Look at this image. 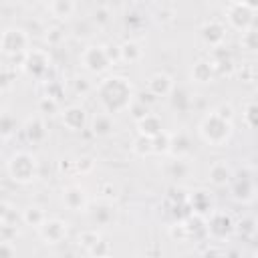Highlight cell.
<instances>
[{"instance_id":"f1b7e54d","label":"cell","mask_w":258,"mask_h":258,"mask_svg":"<svg viewBox=\"0 0 258 258\" xmlns=\"http://www.w3.org/2000/svg\"><path fill=\"white\" fill-rule=\"evenodd\" d=\"M131 151L139 157H145V155H151L153 153V141L149 137H143V135H137L131 143Z\"/></svg>"},{"instance_id":"ffe728a7","label":"cell","mask_w":258,"mask_h":258,"mask_svg":"<svg viewBox=\"0 0 258 258\" xmlns=\"http://www.w3.org/2000/svg\"><path fill=\"white\" fill-rule=\"evenodd\" d=\"M187 204L191 208V214L194 216H210L214 212V204H212V196L206 191V189H196L187 196Z\"/></svg>"},{"instance_id":"7402d4cb","label":"cell","mask_w":258,"mask_h":258,"mask_svg":"<svg viewBox=\"0 0 258 258\" xmlns=\"http://www.w3.org/2000/svg\"><path fill=\"white\" fill-rule=\"evenodd\" d=\"M191 153V141L189 135L185 131H177L171 133V147H169V155L173 159H185Z\"/></svg>"},{"instance_id":"4fadbf2b","label":"cell","mask_w":258,"mask_h":258,"mask_svg":"<svg viewBox=\"0 0 258 258\" xmlns=\"http://www.w3.org/2000/svg\"><path fill=\"white\" fill-rule=\"evenodd\" d=\"M60 198H62L64 208L71 210V212L79 214V212H87L89 210V196L81 185L71 183V185L62 187V196Z\"/></svg>"},{"instance_id":"d4e9b609","label":"cell","mask_w":258,"mask_h":258,"mask_svg":"<svg viewBox=\"0 0 258 258\" xmlns=\"http://www.w3.org/2000/svg\"><path fill=\"white\" fill-rule=\"evenodd\" d=\"M79 246L91 256V252L103 242V236H101V232L99 230H83L81 234H79Z\"/></svg>"},{"instance_id":"9c48e42d","label":"cell","mask_w":258,"mask_h":258,"mask_svg":"<svg viewBox=\"0 0 258 258\" xmlns=\"http://www.w3.org/2000/svg\"><path fill=\"white\" fill-rule=\"evenodd\" d=\"M38 238L46 244V246H58L67 240L69 236V224L60 218H48L38 230H36Z\"/></svg>"},{"instance_id":"5bb4252c","label":"cell","mask_w":258,"mask_h":258,"mask_svg":"<svg viewBox=\"0 0 258 258\" xmlns=\"http://www.w3.org/2000/svg\"><path fill=\"white\" fill-rule=\"evenodd\" d=\"M147 91H149V95H153V97L167 99V97L173 95L175 83H173V79H171L167 73H153V75L147 79Z\"/></svg>"},{"instance_id":"5b68a950","label":"cell","mask_w":258,"mask_h":258,"mask_svg":"<svg viewBox=\"0 0 258 258\" xmlns=\"http://www.w3.org/2000/svg\"><path fill=\"white\" fill-rule=\"evenodd\" d=\"M79 62L91 75H103L113 67V60L107 52V44H87L79 56Z\"/></svg>"},{"instance_id":"836d02e7","label":"cell","mask_w":258,"mask_h":258,"mask_svg":"<svg viewBox=\"0 0 258 258\" xmlns=\"http://www.w3.org/2000/svg\"><path fill=\"white\" fill-rule=\"evenodd\" d=\"M242 117H244V123H246L248 127L258 129V103H248V105L244 107Z\"/></svg>"},{"instance_id":"ba28073f","label":"cell","mask_w":258,"mask_h":258,"mask_svg":"<svg viewBox=\"0 0 258 258\" xmlns=\"http://www.w3.org/2000/svg\"><path fill=\"white\" fill-rule=\"evenodd\" d=\"M206 230H208V238H212L216 242H224L234 234L236 224L228 212L214 210L210 216H206Z\"/></svg>"},{"instance_id":"30bf717a","label":"cell","mask_w":258,"mask_h":258,"mask_svg":"<svg viewBox=\"0 0 258 258\" xmlns=\"http://www.w3.org/2000/svg\"><path fill=\"white\" fill-rule=\"evenodd\" d=\"M230 196L238 204H250L256 198V181L250 173H234V179L230 181Z\"/></svg>"},{"instance_id":"d6986e66","label":"cell","mask_w":258,"mask_h":258,"mask_svg":"<svg viewBox=\"0 0 258 258\" xmlns=\"http://www.w3.org/2000/svg\"><path fill=\"white\" fill-rule=\"evenodd\" d=\"M135 129H137V135H143V137H157L161 131H163V121L159 115L155 113H147L139 119H135Z\"/></svg>"},{"instance_id":"484cf974","label":"cell","mask_w":258,"mask_h":258,"mask_svg":"<svg viewBox=\"0 0 258 258\" xmlns=\"http://www.w3.org/2000/svg\"><path fill=\"white\" fill-rule=\"evenodd\" d=\"M91 218H93L95 224H99V226H107V224L113 222V218H115V210H113L107 202H103V204H99L95 210H91Z\"/></svg>"},{"instance_id":"8d00e7d4","label":"cell","mask_w":258,"mask_h":258,"mask_svg":"<svg viewBox=\"0 0 258 258\" xmlns=\"http://www.w3.org/2000/svg\"><path fill=\"white\" fill-rule=\"evenodd\" d=\"M16 256V246L12 242L2 240L0 242V258H14Z\"/></svg>"},{"instance_id":"f35d334b","label":"cell","mask_w":258,"mask_h":258,"mask_svg":"<svg viewBox=\"0 0 258 258\" xmlns=\"http://www.w3.org/2000/svg\"><path fill=\"white\" fill-rule=\"evenodd\" d=\"M101 258H115L113 254H107V256H101Z\"/></svg>"},{"instance_id":"d6a6232c","label":"cell","mask_w":258,"mask_h":258,"mask_svg":"<svg viewBox=\"0 0 258 258\" xmlns=\"http://www.w3.org/2000/svg\"><path fill=\"white\" fill-rule=\"evenodd\" d=\"M38 113H40L42 117H44V115H54V113H58V101L52 99V97H48V95L40 97V99H38Z\"/></svg>"},{"instance_id":"2e32d148","label":"cell","mask_w":258,"mask_h":258,"mask_svg":"<svg viewBox=\"0 0 258 258\" xmlns=\"http://www.w3.org/2000/svg\"><path fill=\"white\" fill-rule=\"evenodd\" d=\"M234 169H232V165L226 161V159H218V161H214L212 165H210V169H208V179H210V183L214 185V187H226V185H230V181L234 179Z\"/></svg>"},{"instance_id":"7a4b0ae2","label":"cell","mask_w":258,"mask_h":258,"mask_svg":"<svg viewBox=\"0 0 258 258\" xmlns=\"http://www.w3.org/2000/svg\"><path fill=\"white\" fill-rule=\"evenodd\" d=\"M200 137L214 147H224L232 133H234V123H232V109L228 107H218L206 113L198 125Z\"/></svg>"},{"instance_id":"d590c367","label":"cell","mask_w":258,"mask_h":258,"mask_svg":"<svg viewBox=\"0 0 258 258\" xmlns=\"http://www.w3.org/2000/svg\"><path fill=\"white\" fill-rule=\"evenodd\" d=\"M75 165H77V169L81 171V173H91L93 169H95V159L93 157H79L77 161H75Z\"/></svg>"},{"instance_id":"4dcf8cb0","label":"cell","mask_w":258,"mask_h":258,"mask_svg":"<svg viewBox=\"0 0 258 258\" xmlns=\"http://www.w3.org/2000/svg\"><path fill=\"white\" fill-rule=\"evenodd\" d=\"M93 20H95L97 28L107 26V24L113 20V12H111V8H109L107 4H99V6L93 10Z\"/></svg>"},{"instance_id":"8992f818","label":"cell","mask_w":258,"mask_h":258,"mask_svg":"<svg viewBox=\"0 0 258 258\" xmlns=\"http://www.w3.org/2000/svg\"><path fill=\"white\" fill-rule=\"evenodd\" d=\"M20 69L34 81H46V75L52 69V56L46 48H30L24 54Z\"/></svg>"},{"instance_id":"ac0fdd59","label":"cell","mask_w":258,"mask_h":258,"mask_svg":"<svg viewBox=\"0 0 258 258\" xmlns=\"http://www.w3.org/2000/svg\"><path fill=\"white\" fill-rule=\"evenodd\" d=\"M89 129H91V133H93L95 137H101V139L111 137L113 131H115V119H113V115L107 113V111L95 113V115L91 117V121H89Z\"/></svg>"},{"instance_id":"cb8c5ba5","label":"cell","mask_w":258,"mask_h":258,"mask_svg":"<svg viewBox=\"0 0 258 258\" xmlns=\"http://www.w3.org/2000/svg\"><path fill=\"white\" fill-rule=\"evenodd\" d=\"M119 52H121V62L127 64H135L143 58V46L137 40H125L119 44Z\"/></svg>"},{"instance_id":"f546056e","label":"cell","mask_w":258,"mask_h":258,"mask_svg":"<svg viewBox=\"0 0 258 258\" xmlns=\"http://www.w3.org/2000/svg\"><path fill=\"white\" fill-rule=\"evenodd\" d=\"M153 141V153H157V155H165V153H169V147H171V133L169 131H161L157 137H153L151 139Z\"/></svg>"},{"instance_id":"e0dca14e","label":"cell","mask_w":258,"mask_h":258,"mask_svg":"<svg viewBox=\"0 0 258 258\" xmlns=\"http://www.w3.org/2000/svg\"><path fill=\"white\" fill-rule=\"evenodd\" d=\"M218 77V71H216V64L214 60H208V58H200L191 64L189 69V79L198 85H208V83H214V79Z\"/></svg>"},{"instance_id":"7c38bea8","label":"cell","mask_w":258,"mask_h":258,"mask_svg":"<svg viewBox=\"0 0 258 258\" xmlns=\"http://www.w3.org/2000/svg\"><path fill=\"white\" fill-rule=\"evenodd\" d=\"M89 121L91 119H89L85 107H81V105H69V107H64L60 111V123H62V127L69 129V131H73V133L83 131L89 125Z\"/></svg>"},{"instance_id":"603a6c76","label":"cell","mask_w":258,"mask_h":258,"mask_svg":"<svg viewBox=\"0 0 258 258\" xmlns=\"http://www.w3.org/2000/svg\"><path fill=\"white\" fill-rule=\"evenodd\" d=\"M46 10L56 20H69L75 14L77 4L73 0H50V2H46Z\"/></svg>"},{"instance_id":"44dd1931","label":"cell","mask_w":258,"mask_h":258,"mask_svg":"<svg viewBox=\"0 0 258 258\" xmlns=\"http://www.w3.org/2000/svg\"><path fill=\"white\" fill-rule=\"evenodd\" d=\"M20 218H22V224H24V226H30V228H34V230H38V228L48 220L44 208L38 206V204H30V206L22 208V210H20Z\"/></svg>"},{"instance_id":"4316f807","label":"cell","mask_w":258,"mask_h":258,"mask_svg":"<svg viewBox=\"0 0 258 258\" xmlns=\"http://www.w3.org/2000/svg\"><path fill=\"white\" fill-rule=\"evenodd\" d=\"M240 46L246 52H258V26L256 24L240 34Z\"/></svg>"},{"instance_id":"83f0119b","label":"cell","mask_w":258,"mask_h":258,"mask_svg":"<svg viewBox=\"0 0 258 258\" xmlns=\"http://www.w3.org/2000/svg\"><path fill=\"white\" fill-rule=\"evenodd\" d=\"M16 117H12L8 111H4L2 113V117H0V135H2V139L4 141H8L14 133H16Z\"/></svg>"},{"instance_id":"9a60e30c","label":"cell","mask_w":258,"mask_h":258,"mask_svg":"<svg viewBox=\"0 0 258 258\" xmlns=\"http://www.w3.org/2000/svg\"><path fill=\"white\" fill-rule=\"evenodd\" d=\"M22 131H24V137L32 143V145H38V143H44V139L48 137V129H46V121L42 115H32L26 119V123L22 125Z\"/></svg>"},{"instance_id":"e575fe53","label":"cell","mask_w":258,"mask_h":258,"mask_svg":"<svg viewBox=\"0 0 258 258\" xmlns=\"http://www.w3.org/2000/svg\"><path fill=\"white\" fill-rule=\"evenodd\" d=\"M14 208L8 204V202H2V210H0V224H12V226H16V220H20L22 222V218H20V214H16V212H12Z\"/></svg>"},{"instance_id":"277c9868","label":"cell","mask_w":258,"mask_h":258,"mask_svg":"<svg viewBox=\"0 0 258 258\" xmlns=\"http://www.w3.org/2000/svg\"><path fill=\"white\" fill-rule=\"evenodd\" d=\"M0 50L4 56H24L30 50V34L22 26H6L0 34Z\"/></svg>"},{"instance_id":"8fae6325","label":"cell","mask_w":258,"mask_h":258,"mask_svg":"<svg viewBox=\"0 0 258 258\" xmlns=\"http://www.w3.org/2000/svg\"><path fill=\"white\" fill-rule=\"evenodd\" d=\"M200 36H202L204 44H208L210 48H222L226 42V24L216 18L206 20L200 28Z\"/></svg>"},{"instance_id":"1f68e13d","label":"cell","mask_w":258,"mask_h":258,"mask_svg":"<svg viewBox=\"0 0 258 258\" xmlns=\"http://www.w3.org/2000/svg\"><path fill=\"white\" fill-rule=\"evenodd\" d=\"M64 36H67V34H64V30H62L58 24L44 28V40H46L48 46H58V44L64 40Z\"/></svg>"},{"instance_id":"52a82bcc","label":"cell","mask_w":258,"mask_h":258,"mask_svg":"<svg viewBox=\"0 0 258 258\" xmlns=\"http://www.w3.org/2000/svg\"><path fill=\"white\" fill-rule=\"evenodd\" d=\"M226 22L230 28L238 30L240 34L248 28L254 26V16H256V6L250 2H230L224 8Z\"/></svg>"},{"instance_id":"3957f363","label":"cell","mask_w":258,"mask_h":258,"mask_svg":"<svg viewBox=\"0 0 258 258\" xmlns=\"http://www.w3.org/2000/svg\"><path fill=\"white\" fill-rule=\"evenodd\" d=\"M38 171H40L38 159H36V155L30 153V151L18 149V151H14V153L6 159V173H8V177H10L14 183L28 185V183H32V181L38 177Z\"/></svg>"},{"instance_id":"74e56055","label":"cell","mask_w":258,"mask_h":258,"mask_svg":"<svg viewBox=\"0 0 258 258\" xmlns=\"http://www.w3.org/2000/svg\"><path fill=\"white\" fill-rule=\"evenodd\" d=\"M91 89V85L87 83V79H75V93H87Z\"/></svg>"},{"instance_id":"ab89813d","label":"cell","mask_w":258,"mask_h":258,"mask_svg":"<svg viewBox=\"0 0 258 258\" xmlns=\"http://www.w3.org/2000/svg\"><path fill=\"white\" fill-rule=\"evenodd\" d=\"M254 258H258V248H256V252H254Z\"/></svg>"},{"instance_id":"6da1fadb","label":"cell","mask_w":258,"mask_h":258,"mask_svg":"<svg viewBox=\"0 0 258 258\" xmlns=\"http://www.w3.org/2000/svg\"><path fill=\"white\" fill-rule=\"evenodd\" d=\"M97 97L103 111L115 115L129 111L135 103V87L123 75H107L97 85Z\"/></svg>"}]
</instances>
